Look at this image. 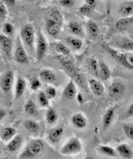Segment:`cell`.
Returning a JSON list of instances; mask_svg holds the SVG:
<instances>
[{
    "mask_svg": "<svg viewBox=\"0 0 133 159\" xmlns=\"http://www.w3.org/2000/svg\"><path fill=\"white\" fill-rule=\"evenodd\" d=\"M105 49L109 52V54H111L112 57L120 65L129 70H133V52H119L107 46L105 47Z\"/></svg>",
    "mask_w": 133,
    "mask_h": 159,
    "instance_id": "6da1fadb",
    "label": "cell"
},
{
    "mask_svg": "<svg viewBox=\"0 0 133 159\" xmlns=\"http://www.w3.org/2000/svg\"><path fill=\"white\" fill-rule=\"evenodd\" d=\"M44 150V144L42 140L39 139H32L27 143L22 154L20 155V159H34L40 155V153Z\"/></svg>",
    "mask_w": 133,
    "mask_h": 159,
    "instance_id": "7a4b0ae2",
    "label": "cell"
},
{
    "mask_svg": "<svg viewBox=\"0 0 133 159\" xmlns=\"http://www.w3.org/2000/svg\"><path fill=\"white\" fill-rule=\"evenodd\" d=\"M83 144L76 137H71L68 139L60 149V153L63 155H74L82 152Z\"/></svg>",
    "mask_w": 133,
    "mask_h": 159,
    "instance_id": "3957f363",
    "label": "cell"
},
{
    "mask_svg": "<svg viewBox=\"0 0 133 159\" xmlns=\"http://www.w3.org/2000/svg\"><path fill=\"white\" fill-rule=\"evenodd\" d=\"M21 39L26 47L32 49L35 42V30L32 25H25L21 30Z\"/></svg>",
    "mask_w": 133,
    "mask_h": 159,
    "instance_id": "277c9868",
    "label": "cell"
},
{
    "mask_svg": "<svg viewBox=\"0 0 133 159\" xmlns=\"http://www.w3.org/2000/svg\"><path fill=\"white\" fill-rule=\"evenodd\" d=\"M47 41L40 31L37 34V44H36V55L38 61H41L47 52Z\"/></svg>",
    "mask_w": 133,
    "mask_h": 159,
    "instance_id": "5b68a950",
    "label": "cell"
},
{
    "mask_svg": "<svg viewBox=\"0 0 133 159\" xmlns=\"http://www.w3.org/2000/svg\"><path fill=\"white\" fill-rule=\"evenodd\" d=\"M14 59L18 64L25 65L28 63V56L26 53V51L23 45V42L20 40V39H17L15 52H14Z\"/></svg>",
    "mask_w": 133,
    "mask_h": 159,
    "instance_id": "8992f818",
    "label": "cell"
},
{
    "mask_svg": "<svg viewBox=\"0 0 133 159\" xmlns=\"http://www.w3.org/2000/svg\"><path fill=\"white\" fill-rule=\"evenodd\" d=\"M14 75L12 71H7L1 76V81H0V85H1V89L3 92L8 93L11 91L13 84Z\"/></svg>",
    "mask_w": 133,
    "mask_h": 159,
    "instance_id": "52a82bcc",
    "label": "cell"
},
{
    "mask_svg": "<svg viewBox=\"0 0 133 159\" xmlns=\"http://www.w3.org/2000/svg\"><path fill=\"white\" fill-rule=\"evenodd\" d=\"M126 93L125 85L120 82H115L112 84L109 87V96L112 98H119Z\"/></svg>",
    "mask_w": 133,
    "mask_h": 159,
    "instance_id": "ba28073f",
    "label": "cell"
},
{
    "mask_svg": "<svg viewBox=\"0 0 133 159\" xmlns=\"http://www.w3.org/2000/svg\"><path fill=\"white\" fill-rule=\"evenodd\" d=\"M39 79L40 80L41 82L45 83V84H55L56 83V76L55 74L50 70V69H41L39 71Z\"/></svg>",
    "mask_w": 133,
    "mask_h": 159,
    "instance_id": "9c48e42d",
    "label": "cell"
},
{
    "mask_svg": "<svg viewBox=\"0 0 133 159\" xmlns=\"http://www.w3.org/2000/svg\"><path fill=\"white\" fill-rule=\"evenodd\" d=\"M63 133H64L63 126L57 125V126L53 127L52 129H50V131L48 133V139H49V141L51 143H53V144H56L61 139V138L63 136Z\"/></svg>",
    "mask_w": 133,
    "mask_h": 159,
    "instance_id": "30bf717a",
    "label": "cell"
},
{
    "mask_svg": "<svg viewBox=\"0 0 133 159\" xmlns=\"http://www.w3.org/2000/svg\"><path fill=\"white\" fill-rule=\"evenodd\" d=\"M0 42H1L2 51L7 55V57L9 59H11V52H12V43H11V39L8 36H6L4 34H1V35H0Z\"/></svg>",
    "mask_w": 133,
    "mask_h": 159,
    "instance_id": "8fae6325",
    "label": "cell"
},
{
    "mask_svg": "<svg viewBox=\"0 0 133 159\" xmlns=\"http://www.w3.org/2000/svg\"><path fill=\"white\" fill-rule=\"evenodd\" d=\"M88 87L92 91V93L97 97H100L104 93V85L98 80L90 79L88 81Z\"/></svg>",
    "mask_w": 133,
    "mask_h": 159,
    "instance_id": "7c38bea8",
    "label": "cell"
},
{
    "mask_svg": "<svg viewBox=\"0 0 133 159\" xmlns=\"http://www.w3.org/2000/svg\"><path fill=\"white\" fill-rule=\"evenodd\" d=\"M63 94H64V97L69 100H71V99L76 98L77 88H76V85H75V84L72 80H71V81L68 83V84H66V86L64 89Z\"/></svg>",
    "mask_w": 133,
    "mask_h": 159,
    "instance_id": "4fadbf2b",
    "label": "cell"
},
{
    "mask_svg": "<svg viewBox=\"0 0 133 159\" xmlns=\"http://www.w3.org/2000/svg\"><path fill=\"white\" fill-rule=\"evenodd\" d=\"M71 121V124L78 129H83V128L86 127V125H87V120L85 117V115H83L82 113L73 114Z\"/></svg>",
    "mask_w": 133,
    "mask_h": 159,
    "instance_id": "5bb4252c",
    "label": "cell"
},
{
    "mask_svg": "<svg viewBox=\"0 0 133 159\" xmlns=\"http://www.w3.org/2000/svg\"><path fill=\"white\" fill-rule=\"evenodd\" d=\"M61 26H62V24H60V23L53 22V21H51V20H45L46 30H47L48 34L53 36V37L56 36L59 33V31L61 29Z\"/></svg>",
    "mask_w": 133,
    "mask_h": 159,
    "instance_id": "9a60e30c",
    "label": "cell"
},
{
    "mask_svg": "<svg viewBox=\"0 0 133 159\" xmlns=\"http://www.w3.org/2000/svg\"><path fill=\"white\" fill-rule=\"evenodd\" d=\"M23 144V137L21 135H16L11 141L8 142L7 149L11 152H17Z\"/></svg>",
    "mask_w": 133,
    "mask_h": 159,
    "instance_id": "2e32d148",
    "label": "cell"
},
{
    "mask_svg": "<svg viewBox=\"0 0 133 159\" xmlns=\"http://www.w3.org/2000/svg\"><path fill=\"white\" fill-rule=\"evenodd\" d=\"M116 151H117V153L125 159H131L133 157V152L131 148L126 143L119 144L116 147Z\"/></svg>",
    "mask_w": 133,
    "mask_h": 159,
    "instance_id": "e0dca14e",
    "label": "cell"
},
{
    "mask_svg": "<svg viewBox=\"0 0 133 159\" xmlns=\"http://www.w3.org/2000/svg\"><path fill=\"white\" fill-rule=\"evenodd\" d=\"M25 88H26V82L25 81V79L21 76H19L17 78V81H16V84H15V98L18 99L20 98L25 91Z\"/></svg>",
    "mask_w": 133,
    "mask_h": 159,
    "instance_id": "ac0fdd59",
    "label": "cell"
},
{
    "mask_svg": "<svg viewBox=\"0 0 133 159\" xmlns=\"http://www.w3.org/2000/svg\"><path fill=\"white\" fill-rule=\"evenodd\" d=\"M16 135H17L16 129L14 127H11V126L4 127L1 130V139H2L3 142L11 141Z\"/></svg>",
    "mask_w": 133,
    "mask_h": 159,
    "instance_id": "d6986e66",
    "label": "cell"
},
{
    "mask_svg": "<svg viewBox=\"0 0 133 159\" xmlns=\"http://www.w3.org/2000/svg\"><path fill=\"white\" fill-rule=\"evenodd\" d=\"M119 13L123 17H132L133 16V1L123 3L119 7Z\"/></svg>",
    "mask_w": 133,
    "mask_h": 159,
    "instance_id": "ffe728a7",
    "label": "cell"
},
{
    "mask_svg": "<svg viewBox=\"0 0 133 159\" xmlns=\"http://www.w3.org/2000/svg\"><path fill=\"white\" fill-rule=\"evenodd\" d=\"M114 112H115V109L113 107L109 108L106 111V112H105V114L103 116V120H102V125H103V128L104 129L109 128L110 125H112L113 117H114Z\"/></svg>",
    "mask_w": 133,
    "mask_h": 159,
    "instance_id": "44dd1931",
    "label": "cell"
},
{
    "mask_svg": "<svg viewBox=\"0 0 133 159\" xmlns=\"http://www.w3.org/2000/svg\"><path fill=\"white\" fill-rule=\"evenodd\" d=\"M97 151L99 153H101L105 156H108V157H115L117 155L116 149H113L112 147L108 146V145H99L97 147Z\"/></svg>",
    "mask_w": 133,
    "mask_h": 159,
    "instance_id": "7402d4cb",
    "label": "cell"
},
{
    "mask_svg": "<svg viewBox=\"0 0 133 159\" xmlns=\"http://www.w3.org/2000/svg\"><path fill=\"white\" fill-rule=\"evenodd\" d=\"M87 68L90 74L99 78V64L95 58H89L87 60Z\"/></svg>",
    "mask_w": 133,
    "mask_h": 159,
    "instance_id": "603a6c76",
    "label": "cell"
},
{
    "mask_svg": "<svg viewBox=\"0 0 133 159\" xmlns=\"http://www.w3.org/2000/svg\"><path fill=\"white\" fill-rule=\"evenodd\" d=\"M116 46L121 49V50H125L127 52H133V40L129 39H121L120 40L117 41Z\"/></svg>",
    "mask_w": 133,
    "mask_h": 159,
    "instance_id": "cb8c5ba5",
    "label": "cell"
},
{
    "mask_svg": "<svg viewBox=\"0 0 133 159\" xmlns=\"http://www.w3.org/2000/svg\"><path fill=\"white\" fill-rule=\"evenodd\" d=\"M45 20H51V21L57 22V23H60V24L63 23V17H62L61 13L56 10L49 11L45 15Z\"/></svg>",
    "mask_w": 133,
    "mask_h": 159,
    "instance_id": "d4e9b609",
    "label": "cell"
},
{
    "mask_svg": "<svg viewBox=\"0 0 133 159\" xmlns=\"http://www.w3.org/2000/svg\"><path fill=\"white\" fill-rule=\"evenodd\" d=\"M133 24V16L132 17H123L122 19L118 20L115 24V26L119 30H124Z\"/></svg>",
    "mask_w": 133,
    "mask_h": 159,
    "instance_id": "484cf974",
    "label": "cell"
},
{
    "mask_svg": "<svg viewBox=\"0 0 133 159\" xmlns=\"http://www.w3.org/2000/svg\"><path fill=\"white\" fill-rule=\"evenodd\" d=\"M66 41L68 43L72 49L74 50H80L82 49L83 47V41L82 39L76 38V37H73V36H70L66 39Z\"/></svg>",
    "mask_w": 133,
    "mask_h": 159,
    "instance_id": "4316f807",
    "label": "cell"
},
{
    "mask_svg": "<svg viewBox=\"0 0 133 159\" xmlns=\"http://www.w3.org/2000/svg\"><path fill=\"white\" fill-rule=\"evenodd\" d=\"M24 125L25 128L32 134H37L39 131V125L34 120H25Z\"/></svg>",
    "mask_w": 133,
    "mask_h": 159,
    "instance_id": "83f0119b",
    "label": "cell"
},
{
    "mask_svg": "<svg viewBox=\"0 0 133 159\" xmlns=\"http://www.w3.org/2000/svg\"><path fill=\"white\" fill-rule=\"evenodd\" d=\"M45 118H46V122L49 125H53L58 120V114L53 108H49L46 111Z\"/></svg>",
    "mask_w": 133,
    "mask_h": 159,
    "instance_id": "f1b7e54d",
    "label": "cell"
},
{
    "mask_svg": "<svg viewBox=\"0 0 133 159\" xmlns=\"http://www.w3.org/2000/svg\"><path fill=\"white\" fill-rule=\"evenodd\" d=\"M86 28H87V32L89 34V36L92 38V39H96L99 35V27H98V25L93 22V21H89L87 22L86 24Z\"/></svg>",
    "mask_w": 133,
    "mask_h": 159,
    "instance_id": "f546056e",
    "label": "cell"
},
{
    "mask_svg": "<svg viewBox=\"0 0 133 159\" xmlns=\"http://www.w3.org/2000/svg\"><path fill=\"white\" fill-rule=\"evenodd\" d=\"M110 76H111V70L108 67V66L103 62L99 63V78L103 80V81H107L110 78Z\"/></svg>",
    "mask_w": 133,
    "mask_h": 159,
    "instance_id": "4dcf8cb0",
    "label": "cell"
},
{
    "mask_svg": "<svg viewBox=\"0 0 133 159\" xmlns=\"http://www.w3.org/2000/svg\"><path fill=\"white\" fill-rule=\"evenodd\" d=\"M69 30L71 34L75 36H84L83 27L76 22H71L69 24Z\"/></svg>",
    "mask_w": 133,
    "mask_h": 159,
    "instance_id": "1f68e13d",
    "label": "cell"
},
{
    "mask_svg": "<svg viewBox=\"0 0 133 159\" xmlns=\"http://www.w3.org/2000/svg\"><path fill=\"white\" fill-rule=\"evenodd\" d=\"M25 111L28 115H30V116H36V115H38L37 106L35 105V103L31 99L27 100V102L25 103Z\"/></svg>",
    "mask_w": 133,
    "mask_h": 159,
    "instance_id": "d6a6232c",
    "label": "cell"
},
{
    "mask_svg": "<svg viewBox=\"0 0 133 159\" xmlns=\"http://www.w3.org/2000/svg\"><path fill=\"white\" fill-rule=\"evenodd\" d=\"M38 102L42 108H48L49 107V98L45 94V92H40L38 95Z\"/></svg>",
    "mask_w": 133,
    "mask_h": 159,
    "instance_id": "836d02e7",
    "label": "cell"
},
{
    "mask_svg": "<svg viewBox=\"0 0 133 159\" xmlns=\"http://www.w3.org/2000/svg\"><path fill=\"white\" fill-rule=\"evenodd\" d=\"M55 51L61 55H70L71 50L63 43H57L55 46Z\"/></svg>",
    "mask_w": 133,
    "mask_h": 159,
    "instance_id": "e575fe53",
    "label": "cell"
},
{
    "mask_svg": "<svg viewBox=\"0 0 133 159\" xmlns=\"http://www.w3.org/2000/svg\"><path fill=\"white\" fill-rule=\"evenodd\" d=\"M123 130L126 136L130 140H133V124H125L123 125Z\"/></svg>",
    "mask_w": 133,
    "mask_h": 159,
    "instance_id": "d590c367",
    "label": "cell"
},
{
    "mask_svg": "<svg viewBox=\"0 0 133 159\" xmlns=\"http://www.w3.org/2000/svg\"><path fill=\"white\" fill-rule=\"evenodd\" d=\"M79 11H80L83 15L89 16V15H91V14L93 13V11H94V8H92L91 6L87 5V4H85V5H83V6L80 8Z\"/></svg>",
    "mask_w": 133,
    "mask_h": 159,
    "instance_id": "8d00e7d4",
    "label": "cell"
},
{
    "mask_svg": "<svg viewBox=\"0 0 133 159\" xmlns=\"http://www.w3.org/2000/svg\"><path fill=\"white\" fill-rule=\"evenodd\" d=\"M29 86H30L31 90L37 91V90H39V89L40 88V86H41V81H40L39 79H38V78H33V79H31Z\"/></svg>",
    "mask_w": 133,
    "mask_h": 159,
    "instance_id": "74e56055",
    "label": "cell"
},
{
    "mask_svg": "<svg viewBox=\"0 0 133 159\" xmlns=\"http://www.w3.org/2000/svg\"><path fill=\"white\" fill-rule=\"evenodd\" d=\"M2 30H3V33L6 35V36H11L13 33H14V27L10 23H5L3 25V27H2Z\"/></svg>",
    "mask_w": 133,
    "mask_h": 159,
    "instance_id": "f35d334b",
    "label": "cell"
},
{
    "mask_svg": "<svg viewBox=\"0 0 133 159\" xmlns=\"http://www.w3.org/2000/svg\"><path fill=\"white\" fill-rule=\"evenodd\" d=\"M45 94L47 95L49 99H53V98H54L56 97V90H55V88L53 86L49 85L45 89Z\"/></svg>",
    "mask_w": 133,
    "mask_h": 159,
    "instance_id": "ab89813d",
    "label": "cell"
},
{
    "mask_svg": "<svg viewBox=\"0 0 133 159\" xmlns=\"http://www.w3.org/2000/svg\"><path fill=\"white\" fill-rule=\"evenodd\" d=\"M7 16H8V11L4 3L1 2V4H0V19H1V21H4L7 18Z\"/></svg>",
    "mask_w": 133,
    "mask_h": 159,
    "instance_id": "60d3db41",
    "label": "cell"
},
{
    "mask_svg": "<svg viewBox=\"0 0 133 159\" xmlns=\"http://www.w3.org/2000/svg\"><path fill=\"white\" fill-rule=\"evenodd\" d=\"M74 0H60V5L64 8H71L74 6Z\"/></svg>",
    "mask_w": 133,
    "mask_h": 159,
    "instance_id": "b9f144b4",
    "label": "cell"
},
{
    "mask_svg": "<svg viewBox=\"0 0 133 159\" xmlns=\"http://www.w3.org/2000/svg\"><path fill=\"white\" fill-rule=\"evenodd\" d=\"M126 115V117H133V103H131L129 105V107L127 108Z\"/></svg>",
    "mask_w": 133,
    "mask_h": 159,
    "instance_id": "7bdbcfd3",
    "label": "cell"
},
{
    "mask_svg": "<svg viewBox=\"0 0 133 159\" xmlns=\"http://www.w3.org/2000/svg\"><path fill=\"white\" fill-rule=\"evenodd\" d=\"M85 4H87V5H89V6H91L92 8H96V6H97V0H85Z\"/></svg>",
    "mask_w": 133,
    "mask_h": 159,
    "instance_id": "ee69618b",
    "label": "cell"
},
{
    "mask_svg": "<svg viewBox=\"0 0 133 159\" xmlns=\"http://www.w3.org/2000/svg\"><path fill=\"white\" fill-rule=\"evenodd\" d=\"M2 3H5L8 6H13L16 3V0H1Z\"/></svg>",
    "mask_w": 133,
    "mask_h": 159,
    "instance_id": "f6af8a7d",
    "label": "cell"
},
{
    "mask_svg": "<svg viewBox=\"0 0 133 159\" xmlns=\"http://www.w3.org/2000/svg\"><path fill=\"white\" fill-rule=\"evenodd\" d=\"M76 98H77V101H78L80 104H84V102H85V98H84V97H83V95H82L81 93H78V94H77Z\"/></svg>",
    "mask_w": 133,
    "mask_h": 159,
    "instance_id": "bcb514c9",
    "label": "cell"
},
{
    "mask_svg": "<svg viewBox=\"0 0 133 159\" xmlns=\"http://www.w3.org/2000/svg\"><path fill=\"white\" fill-rule=\"evenodd\" d=\"M0 117H1V119L4 118V110L3 109H1V116H0Z\"/></svg>",
    "mask_w": 133,
    "mask_h": 159,
    "instance_id": "7dc6e473",
    "label": "cell"
},
{
    "mask_svg": "<svg viewBox=\"0 0 133 159\" xmlns=\"http://www.w3.org/2000/svg\"><path fill=\"white\" fill-rule=\"evenodd\" d=\"M85 159H94V158H93L92 156H86V157H85Z\"/></svg>",
    "mask_w": 133,
    "mask_h": 159,
    "instance_id": "c3c4849f",
    "label": "cell"
},
{
    "mask_svg": "<svg viewBox=\"0 0 133 159\" xmlns=\"http://www.w3.org/2000/svg\"><path fill=\"white\" fill-rule=\"evenodd\" d=\"M25 1H29V2H31V1H34V0H25Z\"/></svg>",
    "mask_w": 133,
    "mask_h": 159,
    "instance_id": "681fc988",
    "label": "cell"
}]
</instances>
